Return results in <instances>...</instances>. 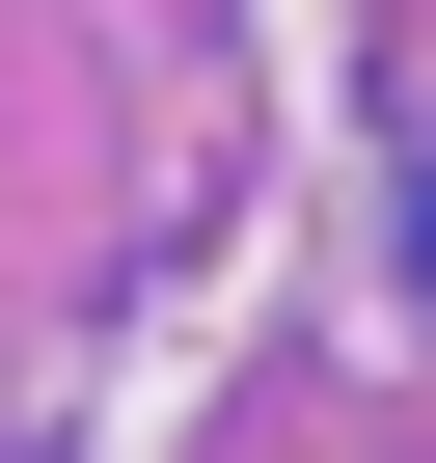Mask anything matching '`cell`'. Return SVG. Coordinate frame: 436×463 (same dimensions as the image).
Wrapping results in <instances>:
<instances>
[]
</instances>
